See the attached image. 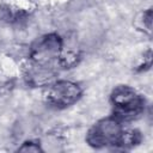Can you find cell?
Wrapping results in <instances>:
<instances>
[{
  "label": "cell",
  "instance_id": "1",
  "mask_svg": "<svg viewBox=\"0 0 153 153\" xmlns=\"http://www.w3.org/2000/svg\"><path fill=\"white\" fill-rule=\"evenodd\" d=\"M112 115L121 122H130L139 118L146 108V100L134 87L129 85H117L110 93Z\"/></svg>",
  "mask_w": 153,
  "mask_h": 153
},
{
  "label": "cell",
  "instance_id": "2",
  "mask_svg": "<svg viewBox=\"0 0 153 153\" xmlns=\"http://www.w3.org/2000/svg\"><path fill=\"white\" fill-rule=\"evenodd\" d=\"M63 45V38L57 32H49L35 39L29 47V61L59 68V59ZM60 69V68H59Z\"/></svg>",
  "mask_w": 153,
  "mask_h": 153
},
{
  "label": "cell",
  "instance_id": "3",
  "mask_svg": "<svg viewBox=\"0 0 153 153\" xmlns=\"http://www.w3.org/2000/svg\"><path fill=\"white\" fill-rule=\"evenodd\" d=\"M124 124L114 115L98 120L86 133V142L96 149H114Z\"/></svg>",
  "mask_w": 153,
  "mask_h": 153
},
{
  "label": "cell",
  "instance_id": "4",
  "mask_svg": "<svg viewBox=\"0 0 153 153\" xmlns=\"http://www.w3.org/2000/svg\"><path fill=\"white\" fill-rule=\"evenodd\" d=\"M81 97V86L72 80L56 79L44 87V100L54 109H67L78 103Z\"/></svg>",
  "mask_w": 153,
  "mask_h": 153
},
{
  "label": "cell",
  "instance_id": "5",
  "mask_svg": "<svg viewBox=\"0 0 153 153\" xmlns=\"http://www.w3.org/2000/svg\"><path fill=\"white\" fill-rule=\"evenodd\" d=\"M59 68L51 66H42L33 62H27L24 68L23 78L31 87H47L57 79Z\"/></svg>",
  "mask_w": 153,
  "mask_h": 153
},
{
  "label": "cell",
  "instance_id": "6",
  "mask_svg": "<svg viewBox=\"0 0 153 153\" xmlns=\"http://www.w3.org/2000/svg\"><path fill=\"white\" fill-rule=\"evenodd\" d=\"M141 142H142V134L139 129L123 127L114 149L128 151V149H131V148L139 146Z\"/></svg>",
  "mask_w": 153,
  "mask_h": 153
},
{
  "label": "cell",
  "instance_id": "7",
  "mask_svg": "<svg viewBox=\"0 0 153 153\" xmlns=\"http://www.w3.org/2000/svg\"><path fill=\"white\" fill-rule=\"evenodd\" d=\"M17 151L19 152H33V153H38V152H43V147L42 145L36 141V140H26L24 141L18 148Z\"/></svg>",
  "mask_w": 153,
  "mask_h": 153
},
{
  "label": "cell",
  "instance_id": "8",
  "mask_svg": "<svg viewBox=\"0 0 153 153\" xmlns=\"http://www.w3.org/2000/svg\"><path fill=\"white\" fill-rule=\"evenodd\" d=\"M140 22H141V27H143V31L151 35L152 32V8H147L146 11L141 13Z\"/></svg>",
  "mask_w": 153,
  "mask_h": 153
}]
</instances>
